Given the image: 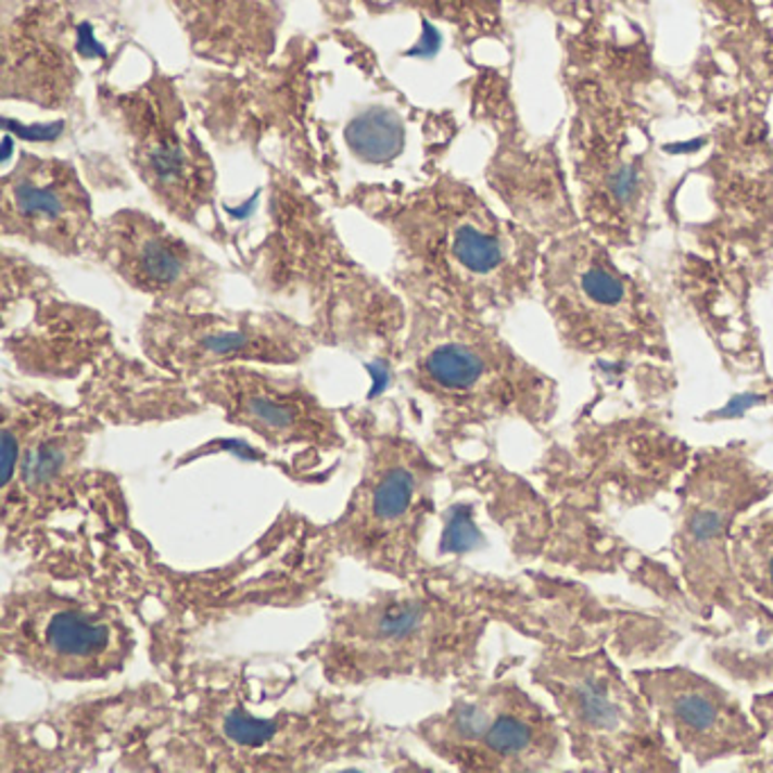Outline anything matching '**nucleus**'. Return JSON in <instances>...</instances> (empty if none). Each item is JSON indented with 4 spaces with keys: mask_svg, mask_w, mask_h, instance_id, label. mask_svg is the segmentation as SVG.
Instances as JSON below:
<instances>
[{
    "mask_svg": "<svg viewBox=\"0 0 773 773\" xmlns=\"http://www.w3.org/2000/svg\"><path fill=\"white\" fill-rule=\"evenodd\" d=\"M162 701L114 764L118 771L308 773L408 758L397 728L347 689L312 687L287 701L243 660H179Z\"/></svg>",
    "mask_w": 773,
    "mask_h": 773,
    "instance_id": "obj_1",
    "label": "nucleus"
},
{
    "mask_svg": "<svg viewBox=\"0 0 773 773\" xmlns=\"http://www.w3.org/2000/svg\"><path fill=\"white\" fill-rule=\"evenodd\" d=\"M345 200L389 235L391 283L406 302L495 320L537 287L543 237L452 173L416 187L356 185Z\"/></svg>",
    "mask_w": 773,
    "mask_h": 773,
    "instance_id": "obj_2",
    "label": "nucleus"
},
{
    "mask_svg": "<svg viewBox=\"0 0 773 773\" xmlns=\"http://www.w3.org/2000/svg\"><path fill=\"white\" fill-rule=\"evenodd\" d=\"M487 622L474 585L443 567L360 597H333L322 633L297 658L347 692L391 681L456 685L477 674Z\"/></svg>",
    "mask_w": 773,
    "mask_h": 773,
    "instance_id": "obj_3",
    "label": "nucleus"
},
{
    "mask_svg": "<svg viewBox=\"0 0 773 773\" xmlns=\"http://www.w3.org/2000/svg\"><path fill=\"white\" fill-rule=\"evenodd\" d=\"M268 229L252 248L248 275L266 295L302 300L322 345L366 352L395 366L408 306L393 283L358 264L295 173L273 166Z\"/></svg>",
    "mask_w": 773,
    "mask_h": 773,
    "instance_id": "obj_4",
    "label": "nucleus"
},
{
    "mask_svg": "<svg viewBox=\"0 0 773 773\" xmlns=\"http://www.w3.org/2000/svg\"><path fill=\"white\" fill-rule=\"evenodd\" d=\"M408 320L395 370L431 416V449L452 458L460 443L504 420L543 424L556 383L515 350L487 318L406 302Z\"/></svg>",
    "mask_w": 773,
    "mask_h": 773,
    "instance_id": "obj_5",
    "label": "nucleus"
},
{
    "mask_svg": "<svg viewBox=\"0 0 773 773\" xmlns=\"http://www.w3.org/2000/svg\"><path fill=\"white\" fill-rule=\"evenodd\" d=\"M341 416L364 458L343 510L316 529L320 552L400 583L438 574L443 567L427 558L424 537L443 458L408 431L391 400L350 404Z\"/></svg>",
    "mask_w": 773,
    "mask_h": 773,
    "instance_id": "obj_6",
    "label": "nucleus"
},
{
    "mask_svg": "<svg viewBox=\"0 0 773 773\" xmlns=\"http://www.w3.org/2000/svg\"><path fill=\"white\" fill-rule=\"evenodd\" d=\"M105 429L85 406H68L41 391L3 389V549L37 554L55 520L80 508L91 491L87 456Z\"/></svg>",
    "mask_w": 773,
    "mask_h": 773,
    "instance_id": "obj_7",
    "label": "nucleus"
},
{
    "mask_svg": "<svg viewBox=\"0 0 773 773\" xmlns=\"http://www.w3.org/2000/svg\"><path fill=\"white\" fill-rule=\"evenodd\" d=\"M139 637L121 606L53 583H25L3 597L0 649L5 662L48 683L96 685L121 676Z\"/></svg>",
    "mask_w": 773,
    "mask_h": 773,
    "instance_id": "obj_8",
    "label": "nucleus"
},
{
    "mask_svg": "<svg viewBox=\"0 0 773 773\" xmlns=\"http://www.w3.org/2000/svg\"><path fill=\"white\" fill-rule=\"evenodd\" d=\"M570 739L572 756L601 771L676 769L674 746L660 731L637 685L629 683L610 656L543 651L531 667Z\"/></svg>",
    "mask_w": 773,
    "mask_h": 773,
    "instance_id": "obj_9",
    "label": "nucleus"
},
{
    "mask_svg": "<svg viewBox=\"0 0 773 773\" xmlns=\"http://www.w3.org/2000/svg\"><path fill=\"white\" fill-rule=\"evenodd\" d=\"M537 287L565 343L595 356L635 358L664 352L662 325L639 281L585 231L552 237Z\"/></svg>",
    "mask_w": 773,
    "mask_h": 773,
    "instance_id": "obj_10",
    "label": "nucleus"
},
{
    "mask_svg": "<svg viewBox=\"0 0 773 773\" xmlns=\"http://www.w3.org/2000/svg\"><path fill=\"white\" fill-rule=\"evenodd\" d=\"M406 733L435 760L468 773L549 771L565 753L558 714L512 679L474 674L456 683L452 701Z\"/></svg>",
    "mask_w": 773,
    "mask_h": 773,
    "instance_id": "obj_11",
    "label": "nucleus"
},
{
    "mask_svg": "<svg viewBox=\"0 0 773 773\" xmlns=\"http://www.w3.org/2000/svg\"><path fill=\"white\" fill-rule=\"evenodd\" d=\"M100 107L152 202L173 220L218 239V170L175 87L152 80L130 93L102 89Z\"/></svg>",
    "mask_w": 773,
    "mask_h": 773,
    "instance_id": "obj_12",
    "label": "nucleus"
},
{
    "mask_svg": "<svg viewBox=\"0 0 773 773\" xmlns=\"http://www.w3.org/2000/svg\"><path fill=\"white\" fill-rule=\"evenodd\" d=\"M320 345L306 320L273 308L150 304L139 322L141 354L182 381L227 366L295 368Z\"/></svg>",
    "mask_w": 773,
    "mask_h": 773,
    "instance_id": "obj_13",
    "label": "nucleus"
},
{
    "mask_svg": "<svg viewBox=\"0 0 773 773\" xmlns=\"http://www.w3.org/2000/svg\"><path fill=\"white\" fill-rule=\"evenodd\" d=\"M3 343L18 375L77 379L114 350L112 322L66 297L48 270L3 248Z\"/></svg>",
    "mask_w": 773,
    "mask_h": 773,
    "instance_id": "obj_14",
    "label": "nucleus"
},
{
    "mask_svg": "<svg viewBox=\"0 0 773 773\" xmlns=\"http://www.w3.org/2000/svg\"><path fill=\"white\" fill-rule=\"evenodd\" d=\"M198 402L266 449L327 458L350 445L341 408L327 406L302 372L273 366H227L195 377Z\"/></svg>",
    "mask_w": 773,
    "mask_h": 773,
    "instance_id": "obj_15",
    "label": "nucleus"
},
{
    "mask_svg": "<svg viewBox=\"0 0 773 773\" xmlns=\"http://www.w3.org/2000/svg\"><path fill=\"white\" fill-rule=\"evenodd\" d=\"M164 681L87 694L28 721H5L0 733V769L89 771L116 760L139 737L145 717L164 697ZM114 769V766H112Z\"/></svg>",
    "mask_w": 773,
    "mask_h": 773,
    "instance_id": "obj_16",
    "label": "nucleus"
},
{
    "mask_svg": "<svg viewBox=\"0 0 773 773\" xmlns=\"http://www.w3.org/2000/svg\"><path fill=\"white\" fill-rule=\"evenodd\" d=\"M89 262L110 270L152 304H220L223 268L168 223L137 207L100 218Z\"/></svg>",
    "mask_w": 773,
    "mask_h": 773,
    "instance_id": "obj_17",
    "label": "nucleus"
},
{
    "mask_svg": "<svg viewBox=\"0 0 773 773\" xmlns=\"http://www.w3.org/2000/svg\"><path fill=\"white\" fill-rule=\"evenodd\" d=\"M98 225L91 191L73 162L21 150L3 173L0 231L5 241L89 262Z\"/></svg>",
    "mask_w": 773,
    "mask_h": 773,
    "instance_id": "obj_18",
    "label": "nucleus"
},
{
    "mask_svg": "<svg viewBox=\"0 0 773 773\" xmlns=\"http://www.w3.org/2000/svg\"><path fill=\"white\" fill-rule=\"evenodd\" d=\"M766 487L769 479L735 449L701 456L687 483L676 540L685 579L697 597H714L717 583H735L731 531L737 515L762 499Z\"/></svg>",
    "mask_w": 773,
    "mask_h": 773,
    "instance_id": "obj_19",
    "label": "nucleus"
},
{
    "mask_svg": "<svg viewBox=\"0 0 773 773\" xmlns=\"http://www.w3.org/2000/svg\"><path fill=\"white\" fill-rule=\"evenodd\" d=\"M631 681L651 708L667 742L697 764L762 751L758 721L728 689L685 667L639 669Z\"/></svg>",
    "mask_w": 773,
    "mask_h": 773,
    "instance_id": "obj_20",
    "label": "nucleus"
},
{
    "mask_svg": "<svg viewBox=\"0 0 773 773\" xmlns=\"http://www.w3.org/2000/svg\"><path fill=\"white\" fill-rule=\"evenodd\" d=\"M80 406L105 424H150L191 418L204 410L191 383L177 379L143 356L112 350L80 383Z\"/></svg>",
    "mask_w": 773,
    "mask_h": 773,
    "instance_id": "obj_21",
    "label": "nucleus"
},
{
    "mask_svg": "<svg viewBox=\"0 0 773 773\" xmlns=\"http://www.w3.org/2000/svg\"><path fill=\"white\" fill-rule=\"evenodd\" d=\"M497 150L485 168V179L512 218L535 235H565L574 229V212L567 202L560 166L549 148L524 145L518 121H495Z\"/></svg>",
    "mask_w": 773,
    "mask_h": 773,
    "instance_id": "obj_22",
    "label": "nucleus"
},
{
    "mask_svg": "<svg viewBox=\"0 0 773 773\" xmlns=\"http://www.w3.org/2000/svg\"><path fill=\"white\" fill-rule=\"evenodd\" d=\"M728 549L737 585L773 608V506L737 520Z\"/></svg>",
    "mask_w": 773,
    "mask_h": 773,
    "instance_id": "obj_23",
    "label": "nucleus"
},
{
    "mask_svg": "<svg viewBox=\"0 0 773 773\" xmlns=\"http://www.w3.org/2000/svg\"><path fill=\"white\" fill-rule=\"evenodd\" d=\"M343 139L352 157L360 164L385 166L404 152L406 125L397 112L372 105L345 125Z\"/></svg>",
    "mask_w": 773,
    "mask_h": 773,
    "instance_id": "obj_24",
    "label": "nucleus"
},
{
    "mask_svg": "<svg viewBox=\"0 0 773 773\" xmlns=\"http://www.w3.org/2000/svg\"><path fill=\"white\" fill-rule=\"evenodd\" d=\"M751 714L758 721L760 733H762V749L766 746L769 753L773 756V692L760 694V697L753 699Z\"/></svg>",
    "mask_w": 773,
    "mask_h": 773,
    "instance_id": "obj_25",
    "label": "nucleus"
},
{
    "mask_svg": "<svg viewBox=\"0 0 773 773\" xmlns=\"http://www.w3.org/2000/svg\"><path fill=\"white\" fill-rule=\"evenodd\" d=\"M75 50L80 55L85 58H105V48H102L96 37H93V30H91V25L83 23V25H77V30H75Z\"/></svg>",
    "mask_w": 773,
    "mask_h": 773,
    "instance_id": "obj_26",
    "label": "nucleus"
},
{
    "mask_svg": "<svg viewBox=\"0 0 773 773\" xmlns=\"http://www.w3.org/2000/svg\"><path fill=\"white\" fill-rule=\"evenodd\" d=\"M422 25H424L422 39L418 41V46H416L414 50H408V55H410V58H424V60H429V58H433V55L438 53V50H441L443 37H441V33H438V30L433 28V25H431L429 21H424Z\"/></svg>",
    "mask_w": 773,
    "mask_h": 773,
    "instance_id": "obj_27",
    "label": "nucleus"
}]
</instances>
